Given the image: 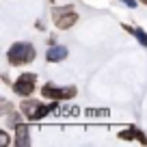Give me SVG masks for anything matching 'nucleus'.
<instances>
[{
	"instance_id": "nucleus-9",
	"label": "nucleus",
	"mask_w": 147,
	"mask_h": 147,
	"mask_svg": "<svg viewBox=\"0 0 147 147\" xmlns=\"http://www.w3.org/2000/svg\"><path fill=\"white\" fill-rule=\"evenodd\" d=\"M123 30H128L132 37H136V41L141 48H147V30H143L141 26H130V24H121Z\"/></svg>"
},
{
	"instance_id": "nucleus-13",
	"label": "nucleus",
	"mask_w": 147,
	"mask_h": 147,
	"mask_svg": "<svg viewBox=\"0 0 147 147\" xmlns=\"http://www.w3.org/2000/svg\"><path fill=\"white\" fill-rule=\"evenodd\" d=\"M11 143H13V141H11V134L2 128V130H0V145H2V147H9Z\"/></svg>"
},
{
	"instance_id": "nucleus-15",
	"label": "nucleus",
	"mask_w": 147,
	"mask_h": 147,
	"mask_svg": "<svg viewBox=\"0 0 147 147\" xmlns=\"http://www.w3.org/2000/svg\"><path fill=\"white\" fill-rule=\"evenodd\" d=\"M121 5H125L128 9H136V7H138V0H121Z\"/></svg>"
},
{
	"instance_id": "nucleus-1",
	"label": "nucleus",
	"mask_w": 147,
	"mask_h": 147,
	"mask_svg": "<svg viewBox=\"0 0 147 147\" xmlns=\"http://www.w3.org/2000/svg\"><path fill=\"white\" fill-rule=\"evenodd\" d=\"M37 59V48L30 41H15L7 50V63L11 67H22V65H30Z\"/></svg>"
},
{
	"instance_id": "nucleus-10",
	"label": "nucleus",
	"mask_w": 147,
	"mask_h": 147,
	"mask_svg": "<svg viewBox=\"0 0 147 147\" xmlns=\"http://www.w3.org/2000/svg\"><path fill=\"white\" fill-rule=\"evenodd\" d=\"M82 115L87 119H106V117H110V110L108 108H84Z\"/></svg>"
},
{
	"instance_id": "nucleus-2",
	"label": "nucleus",
	"mask_w": 147,
	"mask_h": 147,
	"mask_svg": "<svg viewBox=\"0 0 147 147\" xmlns=\"http://www.w3.org/2000/svg\"><path fill=\"white\" fill-rule=\"evenodd\" d=\"M52 24H54L59 30H69L78 24L80 15L76 13V7L74 5H52Z\"/></svg>"
},
{
	"instance_id": "nucleus-19",
	"label": "nucleus",
	"mask_w": 147,
	"mask_h": 147,
	"mask_svg": "<svg viewBox=\"0 0 147 147\" xmlns=\"http://www.w3.org/2000/svg\"><path fill=\"white\" fill-rule=\"evenodd\" d=\"M138 2H141V5H145V7H147V0H138Z\"/></svg>"
},
{
	"instance_id": "nucleus-11",
	"label": "nucleus",
	"mask_w": 147,
	"mask_h": 147,
	"mask_svg": "<svg viewBox=\"0 0 147 147\" xmlns=\"http://www.w3.org/2000/svg\"><path fill=\"white\" fill-rule=\"evenodd\" d=\"M117 136H119L121 141H136L138 128H136V125H130V128H125V130H119V134H117Z\"/></svg>"
},
{
	"instance_id": "nucleus-5",
	"label": "nucleus",
	"mask_w": 147,
	"mask_h": 147,
	"mask_svg": "<svg viewBox=\"0 0 147 147\" xmlns=\"http://www.w3.org/2000/svg\"><path fill=\"white\" fill-rule=\"evenodd\" d=\"M41 104H43L41 100H30V97H22V102H20L18 108L24 113L26 121H37V113H39Z\"/></svg>"
},
{
	"instance_id": "nucleus-8",
	"label": "nucleus",
	"mask_w": 147,
	"mask_h": 147,
	"mask_svg": "<svg viewBox=\"0 0 147 147\" xmlns=\"http://www.w3.org/2000/svg\"><path fill=\"white\" fill-rule=\"evenodd\" d=\"M2 117H5V128H11V130H15L24 119H26V117H24V113H22L20 108L11 110V113H7V115H2Z\"/></svg>"
},
{
	"instance_id": "nucleus-6",
	"label": "nucleus",
	"mask_w": 147,
	"mask_h": 147,
	"mask_svg": "<svg viewBox=\"0 0 147 147\" xmlns=\"http://www.w3.org/2000/svg\"><path fill=\"white\" fill-rule=\"evenodd\" d=\"M13 132H15V138H13V145L15 147H30L32 138H30V125H28V123H24V121H22Z\"/></svg>"
},
{
	"instance_id": "nucleus-12",
	"label": "nucleus",
	"mask_w": 147,
	"mask_h": 147,
	"mask_svg": "<svg viewBox=\"0 0 147 147\" xmlns=\"http://www.w3.org/2000/svg\"><path fill=\"white\" fill-rule=\"evenodd\" d=\"M82 110L78 108V106H63V108L56 110V115L59 117H78Z\"/></svg>"
},
{
	"instance_id": "nucleus-21",
	"label": "nucleus",
	"mask_w": 147,
	"mask_h": 147,
	"mask_svg": "<svg viewBox=\"0 0 147 147\" xmlns=\"http://www.w3.org/2000/svg\"><path fill=\"white\" fill-rule=\"evenodd\" d=\"M145 145H147V138H145Z\"/></svg>"
},
{
	"instance_id": "nucleus-7",
	"label": "nucleus",
	"mask_w": 147,
	"mask_h": 147,
	"mask_svg": "<svg viewBox=\"0 0 147 147\" xmlns=\"http://www.w3.org/2000/svg\"><path fill=\"white\" fill-rule=\"evenodd\" d=\"M67 56H69V48L61 46V43L48 46V50H46V61L48 63H63Z\"/></svg>"
},
{
	"instance_id": "nucleus-4",
	"label": "nucleus",
	"mask_w": 147,
	"mask_h": 147,
	"mask_svg": "<svg viewBox=\"0 0 147 147\" xmlns=\"http://www.w3.org/2000/svg\"><path fill=\"white\" fill-rule=\"evenodd\" d=\"M11 89H13V93L18 97H32L37 91V74H32V71L20 74L18 78L13 80Z\"/></svg>"
},
{
	"instance_id": "nucleus-3",
	"label": "nucleus",
	"mask_w": 147,
	"mask_h": 147,
	"mask_svg": "<svg viewBox=\"0 0 147 147\" xmlns=\"http://www.w3.org/2000/svg\"><path fill=\"white\" fill-rule=\"evenodd\" d=\"M78 95V89L74 84H52V82H46L41 87V97L43 100H59V102H67V100H74Z\"/></svg>"
},
{
	"instance_id": "nucleus-14",
	"label": "nucleus",
	"mask_w": 147,
	"mask_h": 147,
	"mask_svg": "<svg viewBox=\"0 0 147 147\" xmlns=\"http://www.w3.org/2000/svg\"><path fill=\"white\" fill-rule=\"evenodd\" d=\"M11 110H15V106L11 104L9 100H5V97H2V106H0V113H2V115H7V113H11Z\"/></svg>"
},
{
	"instance_id": "nucleus-20",
	"label": "nucleus",
	"mask_w": 147,
	"mask_h": 147,
	"mask_svg": "<svg viewBox=\"0 0 147 147\" xmlns=\"http://www.w3.org/2000/svg\"><path fill=\"white\" fill-rule=\"evenodd\" d=\"M48 2H50V5H54V0H48Z\"/></svg>"
},
{
	"instance_id": "nucleus-16",
	"label": "nucleus",
	"mask_w": 147,
	"mask_h": 147,
	"mask_svg": "<svg viewBox=\"0 0 147 147\" xmlns=\"http://www.w3.org/2000/svg\"><path fill=\"white\" fill-rule=\"evenodd\" d=\"M35 28H37V30H46V22H43V20H37V22H35Z\"/></svg>"
},
{
	"instance_id": "nucleus-18",
	"label": "nucleus",
	"mask_w": 147,
	"mask_h": 147,
	"mask_svg": "<svg viewBox=\"0 0 147 147\" xmlns=\"http://www.w3.org/2000/svg\"><path fill=\"white\" fill-rule=\"evenodd\" d=\"M54 43H56V35H50L48 37V46H54Z\"/></svg>"
},
{
	"instance_id": "nucleus-17",
	"label": "nucleus",
	"mask_w": 147,
	"mask_h": 147,
	"mask_svg": "<svg viewBox=\"0 0 147 147\" xmlns=\"http://www.w3.org/2000/svg\"><path fill=\"white\" fill-rule=\"evenodd\" d=\"M2 80H5V84H9V87H11V84H13V82H11V78H9V74H2Z\"/></svg>"
}]
</instances>
